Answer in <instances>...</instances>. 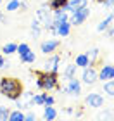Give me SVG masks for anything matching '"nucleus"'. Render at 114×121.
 Masks as SVG:
<instances>
[{
    "label": "nucleus",
    "instance_id": "obj_10",
    "mask_svg": "<svg viewBox=\"0 0 114 121\" xmlns=\"http://www.w3.org/2000/svg\"><path fill=\"white\" fill-rule=\"evenodd\" d=\"M112 78H114V66H111V64L102 66V69L99 71V80L107 81V80H112Z\"/></svg>",
    "mask_w": 114,
    "mask_h": 121
},
{
    "label": "nucleus",
    "instance_id": "obj_30",
    "mask_svg": "<svg viewBox=\"0 0 114 121\" xmlns=\"http://www.w3.org/2000/svg\"><path fill=\"white\" fill-rule=\"evenodd\" d=\"M24 121H35V114H33V112L24 114Z\"/></svg>",
    "mask_w": 114,
    "mask_h": 121
},
{
    "label": "nucleus",
    "instance_id": "obj_7",
    "mask_svg": "<svg viewBox=\"0 0 114 121\" xmlns=\"http://www.w3.org/2000/svg\"><path fill=\"white\" fill-rule=\"evenodd\" d=\"M83 7H88V0H69L66 5V12H74V10H80Z\"/></svg>",
    "mask_w": 114,
    "mask_h": 121
},
{
    "label": "nucleus",
    "instance_id": "obj_23",
    "mask_svg": "<svg viewBox=\"0 0 114 121\" xmlns=\"http://www.w3.org/2000/svg\"><path fill=\"white\" fill-rule=\"evenodd\" d=\"M35 59H36V57H35V52H31V50H30L28 54H24V56H21V60H23L24 64H33Z\"/></svg>",
    "mask_w": 114,
    "mask_h": 121
},
{
    "label": "nucleus",
    "instance_id": "obj_27",
    "mask_svg": "<svg viewBox=\"0 0 114 121\" xmlns=\"http://www.w3.org/2000/svg\"><path fill=\"white\" fill-rule=\"evenodd\" d=\"M9 107H5V106H0V121H7L9 118Z\"/></svg>",
    "mask_w": 114,
    "mask_h": 121
},
{
    "label": "nucleus",
    "instance_id": "obj_32",
    "mask_svg": "<svg viewBox=\"0 0 114 121\" xmlns=\"http://www.w3.org/2000/svg\"><path fill=\"white\" fill-rule=\"evenodd\" d=\"M5 66V60H4V57H2V54H0V68H4Z\"/></svg>",
    "mask_w": 114,
    "mask_h": 121
},
{
    "label": "nucleus",
    "instance_id": "obj_31",
    "mask_svg": "<svg viewBox=\"0 0 114 121\" xmlns=\"http://www.w3.org/2000/svg\"><path fill=\"white\" fill-rule=\"evenodd\" d=\"M104 5H106V7H114V0H106Z\"/></svg>",
    "mask_w": 114,
    "mask_h": 121
},
{
    "label": "nucleus",
    "instance_id": "obj_14",
    "mask_svg": "<svg viewBox=\"0 0 114 121\" xmlns=\"http://www.w3.org/2000/svg\"><path fill=\"white\" fill-rule=\"evenodd\" d=\"M69 31H71V23H69V21H66V23L59 24L57 28H55V35H59V36H68Z\"/></svg>",
    "mask_w": 114,
    "mask_h": 121
},
{
    "label": "nucleus",
    "instance_id": "obj_18",
    "mask_svg": "<svg viewBox=\"0 0 114 121\" xmlns=\"http://www.w3.org/2000/svg\"><path fill=\"white\" fill-rule=\"evenodd\" d=\"M7 121H24V114H23V111H21V109H17V111H10Z\"/></svg>",
    "mask_w": 114,
    "mask_h": 121
},
{
    "label": "nucleus",
    "instance_id": "obj_26",
    "mask_svg": "<svg viewBox=\"0 0 114 121\" xmlns=\"http://www.w3.org/2000/svg\"><path fill=\"white\" fill-rule=\"evenodd\" d=\"M30 50H31V48H30L28 43H21V45H17V50H16V52H19V56H24V54H28Z\"/></svg>",
    "mask_w": 114,
    "mask_h": 121
},
{
    "label": "nucleus",
    "instance_id": "obj_12",
    "mask_svg": "<svg viewBox=\"0 0 114 121\" xmlns=\"http://www.w3.org/2000/svg\"><path fill=\"white\" fill-rule=\"evenodd\" d=\"M57 47H59V40H47V42L42 43V52L43 54H54Z\"/></svg>",
    "mask_w": 114,
    "mask_h": 121
},
{
    "label": "nucleus",
    "instance_id": "obj_2",
    "mask_svg": "<svg viewBox=\"0 0 114 121\" xmlns=\"http://www.w3.org/2000/svg\"><path fill=\"white\" fill-rule=\"evenodd\" d=\"M36 86L40 90H45V92H50L54 88L59 86V78H57V73H50V71H40L36 73Z\"/></svg>",
    "mask_w": 114,
    "mask_h": 121
},
{
    "label": "nucleus",
    "instance_id": "obj_24",
    "mask_svg": "<svg viewBox=\"0 0 114 121\" xmlns=\"http://www.w3.org/2000/svg\"><path fill=\"white\" fill-rule=\"evenodd\" d=\"M76 68H78L76 64H69L68 68H66V73H64L66 80H71V78H74V71H76Z\"/></svg>",
    "mask_w": 114,
    "mask_h": 121
},
{
    "label": "nucleus",
    "instance_id": "obj_11",
    "mask_svg": "<svg viewBox=\"0 0 114 121\" xmlns=\"http://www.w3.org/2000/svg\"><path fill=\"white\" fill-rule=\"evenodd\" d=\"M66 92L69 93V95H80V92H81V83H80L78 80L71 78V80H69V83H68V86H66Z\"/></svg>",
    "mask_w": 114,
    "mask_h": 121
},
{
    "label": "nucleus",
    "instance_id": "obj_34",
    "mask_svg": "<svg viewBox=\"0 0 114 121\" xmlns=\"http://www.w3.org/2000/svg\"><path fill=\"white\" fill-rule=\"evenodd\" d=\"M0 2H2V0H0Z\"/></svg>",
    "mask_w": 114,
    "mask_h": 121
},
{
    "label": "nucleus",
    "instance_id": "obj_33",
    "mask_svg": "<svg viewBox=\"0 0 114 121\" xmlns=\"http://www.w3.org/2000/svg\"><path fill=\"white\" fill-rule=\"evenodd\" d=\"M95 2H99V4H104V2H106V0H95Z\"/></svg>",
    "mask_w": 114,
    "mask_h": 121
},
{
    "label": "nucleus",
    "instance_id": "obj_17",
    "mask_svg": "<svg viewBox=\"0 0 114 121\" xmlns=\"http://www.w3.org/2000/svg\"><path fill=\"white\" fill-rule=\"evenodd\" d=\"M57 116V111L54 109L52 106H45V111H43V118H45L47 121H54Z\"/></svg>",
    "mask_w": 114,
    "mask_h": 121
},
{
    "label": "nucleus",
    "instance_id": "obj_29",
    "mask_svg": "<svg viewBox=\"0 0 114 121\" xmlns=\"http://www.w3.org/2000/svg\"><path fill=\"white\" fill-rule=\"evenodd\" d=\"M45 106H54V97L45 95Z\"/></svg>",
    "mask_w": 114,
    "mask_h": 121
},
{
    "label": "nucleus",
    "instance_id": "obj_20",
    "mask_svg": "<svg viewBox=\"0 0 114 121\" xmlns=\"http://www.w3.org/2000/svg\"><path fill=\"white\" fill-rule=\"evenodd\" d=\"M45 95H47V93L33 95V97H31V104H33V106H45Z\"/></svg>",
    "mask_w": 114,
    "mask_h": 121
},
{
    "label": "nucleus",
    "instance_id": "obj_19",
    "mask_svg": "<svg viewBox=\"0 0 114 121\" xmlns=\"http://www.w3.org/2000/svg\"><path fill=\"white\" fill-rule=\"evenodd\" d=\"M112 19H114V16H112V14H109V16H107V17H106V19H104V21H102V23L99 24V26H97V30H99V31H106V30L111 26Z\"/></svg>",
    "mask_w": 114,
    "mask_h": 121
},
{
    "label": "nucleus",
    "instance_id": "obj_9",
    "mask_svg": "<svg viewBox=\"0 0 114 121\" xmlns=\"http://www.w3.org/2000/svg\"><path fill=\"white\" fill-rule=\"evenodd\" d=\"M59 62H61V57H59V56H52V57L45 62V66H43V71L57 73V71H59Z\"/></svg>",
    "mask_w": 114,
    "mask_h": 121
},
{
    "label": "nucleus",
    "instance_id": "obj_4",
    "mask_svg": "<svg viewBox=\"0 0 114 121\" xmlns=\"http://www.w3.org/2000/svg\"><path fill=\"white\" fill-rule=\"evenodd\" d=\"M88 16H90V9L88 7H83L80 10L71 12V21H69V23H71V24H81V23H85V21H86Z\"/></svg>",
    "mask_w": 114,
    "mask_h": 121
},
{
    "label": "nucleus",
    "instance_id": "obj_21",
    "mask_svg": "<svg viewBox=\"0 0 114 121\" xmlns=\"http://www.w3.org/2000/svg\"><path fill=\"white\" fill-rule=\"evenodd\" d=\"M104 92L107 95H114V78L112 80H107L104 83Z\"/></svg>",
    "mask_w": 114,
    "mask_h": 121
},
{
    "label": "nucleus",
    "instance_id": "obj_13",
    "mask_svg": "<svg viewBox=\"0 0 114 121\" xmlns=\"http://www.w3.org/2000/svg\"><path fill=\"white\" fill-rule=\"evenodd\" d=\"M5 9H7L9 12H14V10H17V9H26V4L23 0H9Z\"/></svg>",
    "mask_w": 114,
    "mask_h": 121
},
{
    "label": "nucleus",
    "instance_id": "obj_22",
    "mask_svg": "<svg viewBox=\"0 0 114 121\" xmlns=\"http://www.w3.org/2000/svg\"><path fill=\"white\" fill-rule=\"evenodd\" d=\"M111 119H114V112L109 111V109H106L104 112L99 114V121H111Z\"/></svg>",
    "mask_w": 114,
    "mask_h": 121
},
{
    "label": "nucleus",
    "instance_id": "obj_16",
    "mask_svg": "<svg viewBox=\"0 0 114 121\" xmlns=\"http://www.w3.org/2000/svg\"><path fill=\"white\" fill-rule=\"evenodd\" d=\"M76 66H80V68H88L90 66V59L86 54H80V56H76Z\"/></svg>",
    "mask_w": 114,
    "mask_h": 121
},
{
    "label": "nucleus",
    "instance_id": "obj_25",
    "mask_svg": "<svg viewBox=\"0 0 114 121\" xmlns=\"http://www.w3.org/2000/svg\"><path fill=\"white\" fill-rule=\"evenodd\" d=\"M16 50H17V45H16V43H5L4 48H2V52L7 54V56H9V54H14Z\"/></svg>",
    "mask_w": 114,
    "mask_h": 121
},
{
    "label": "nucleus",
    "instance_id": "obj_28",
    "mask_svg": "<svg viewBox=\"0 0 114 121\" xmlns=\"http://www.w3.org/2000/svg\"><path fill=\"white\" fill-rule=\"evenodd\" d=\"M86 56H88V59H90V64H92V62H93V59H95L97 56H99V50H97V48H93V50H92V52H88Z\"/></svg>",
    "mask_w": 114,
    "mask_h": 121
},
{
    "label": "nucleus",
    "instance_id": "obj_5",
    "mask_svg": "<svg viewBox=\"0 0 114 121\" xmlns=\"http://www.w3.org/2000/svg\"><path fill=\"white\" fill-rule=\"evenodd\" d=\"M83 76H81V80H83V83L86 85H93L97 80H99V73H97V69L93 66H90V68H83Z\"/></svg>",
    "mask_w": 114,
    "mask_h": 121
},
{
    "label": "nucleus",
    "instance_id": "obj_3",
    "mask_svg": "<svg viewBox=\"0 0 114 121\" xmlns=\"http://www.w3.org/2000/svg\"><path fill=\"white\" fill-rule=\"evenodd\" d=\"M36 21L40 23L45 30H48L52 26V14H50V10L45 9V7H42V9H38L36 10Z\"/></svg>",
    "mask_w": 114,
    "mask_h": 121
},
{
    "label": "nucleus",
    "instance_id": "obj_1",
    "mask_svg": "<svg viewBox=\"0 0 114 121\" xmlns=\"http://www.w3.org/2000/svg\"><path fill=\"white\" fill-rule=\"evenodd\" d=\"M0 93L4 97L10 99V100H17V99L23 95V83L17 78H9V76H4L0 80Z\"/></svg>",
    "mask_w": 114,
    "mask_h": 121
},
{
    "label": "nucleus",
    "instance_id": "obj_8",
    "mask_svg": "<svg viewBox=\"0 0 114 121\" xmlns=\"http://www.w3.org/2000/svg\"><path fill=\"white\" fill-rule=\"evenodd\" d=\"M68 21V12L66 10H54V16H52V26L54 28H57L59 24H62V23H66Z\"/></svg>",
    "mask_w": 114,
    "mask_h": 121
},
{
    "label": "nucleus",
    "instance_id": "obj_6",
    "mask_svg": "<svg viewBox=\"0 0 114 121\" xmlns=\"http://www.w3.org/2000/svg\"><path fill=\"white\" fill-rule=\"evenodd\" d=\"M85 102H86V106L99 109V107L104 106V97H102L100 93H90V95H86Z\"/></svg>",
    "mask_w": 114,
    "mask_h": 121
},
{
    "label": "nucleus",
    "instance_id": "obj_15",
    "mask_svg": "<svg viewBox=\"0 0 114 121\" xmlns=\"http://www.w3.org/2000/svg\"><path fill=\"white\" fill-rule=\"evenodd\" d=\"M48 5H50L52 10H64L68 5V0H48Z\"/></svg>",
    "mask_w": 114,
    "mask_h": 121
}]
</instances>
